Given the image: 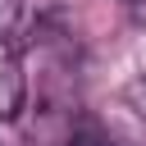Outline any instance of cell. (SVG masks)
Wrapping results in <instances>:
<instances>
[{
    "label": "cell",
    "instance_id": "cell-1",
    "mask_svg": "<svg viewBox=\"0 0 146 146\" xmlns=\"http://www.w3.org/2000/svg\"><path fill=\"white\" fill-rule=\"evenodd\" d=\"M23 100H27V78H23V64L14 50L0 46V123L18 119L23 114Z\"/></svg>",
    "mask_w": 146,
    "mask_h": 146
},
{
    "label": "cell",
    "instance_id": "cell-2",
    "mask_svg": "<svg viewBox=\"0 0 146 146\" xmlns=\"http://www.w3.org/2000/svg\"><path fill=\"white\" fill-rule=\"evenodd\" d=\"M73 146H114V137H110L100 123H82V128L73 132Z\"/></svg>",
    "mask_w": 146,
    "mask_h": 146
},
{
    "label": "cell",
    "instance_id": "cell-3",
    "mask_svg": "<svg viewBox=\"0 0 146 146\" xmlns=\"http://www.w3.org/2000/svg\"><path fill=\"white\" fill-rule=\"evenodd\" d=\"M18 18H23V0H0V41L18 27Z\"/></svg>",
    "mask_w": 146,
    "mask_h": 146
}]
</instances>
